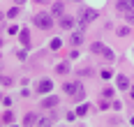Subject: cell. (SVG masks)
I'll list each match as a JSON object with an SVG mask.
<instances>
[{
  "mask_svg": "<svg viewBox=\"0 0 134 127\" xmlns=\"http://www.w3.org/2000/svg\"><path fill=\"white\" fill-rule=\"evenodd\" d=\"M58 102H60V99L53 95V97H46V99H44V102H42V106H44V109H53V106H58Z\"/></svg>",
  "mask_w": 134,
  "mask_h": 127,
  "instance_id": "cell-9",
  "label": "cell"
},
{
  "mask_svg": "<svg viewBox=\"0 0 134 127\" xmlns=\"http://www.w3.org/2000/svg\"><path fill=\"white\" fill-rule=\"evenodd\" d=\"M95 19H97V9H93V7H86V9L81 12V21H83V23L95 21Z\"/></svg>",
  "mask_w": 134,
  "mask_h": 127,
  "instance_id": "cell-4",
  "label": "cell"
},
{
  "mask_svg": "<svg viewBox=\"0 0 134 127\" xmlns=\"http://www.w3.org/2000/svg\"><path fill=\"white\" fill-rule=\"evenodd\" d=\"M127 85H130L127 76H125V74H120V76H118V88H120V90H127Z\"/></svg>",
  "mask_w": 134,
  "mask_h": 127,
  "instance_id": "cell-13",
  "label": "cell"
},
{
  "mask_svg": "<svg viewBox=\"0 0 134 127\" xmlns=\"http://www.w3.org/2000/svg\"><path fill=\"white\" fill-rule=\"evenodd\" d=\"M40 120H42V118L37 116V113L30 111V113H26V118H23V125H35V123H40Z\"/></svg>",
  "mask_w": 134,
  "mask_h": 127,
  "instance_id": "cell-8",
  "label": "cell"
},
{
  "mask_svg": "<svg viewBox=\"0 0 134 127\" xmlns=\"http://www.w3.org/2000/svg\"><path fill=\"white\" fill-rule=\"evenodd\" d=\"M76 113H79V116H86V113H88V104H81L79 109H76Z\"/></svg>",
  "mask_w": 134,
  "mask_h": 127,
  "instance_id": "cell-18",
  "label": "cell"
},
{
  "mask_svg": "<svg viewBox=\"0 0 134 127\" xmlns=\"http://www.w3.org/2000/svg\"><path fill=\"white\" fill-rule=\"evenodd\" d=\"M51 14H53V16H63V14H65V2H60V0H58V2H53Z\"/></svg>",
  "mask_w": 134,
  "mask_h": 127,
  "instance_id": "cell-7",
  "label": "cell"
},
{
  "mask_svg": "<svg viewBox=\"0 0 134 127\" xmlns=\"http://www.w3.org/2000/svg\"><path fill=\"white\" fill-rule=\"evenodd\" d=\"M132 51H134V49H132Z\"/></svg>",
  "mask_w": 134,
  "mask_h": 127,
  "instance_id": "cell-25",
  "label": "cell"
},
{
  "mask_svg": "<svg viewBox=\"0 0 134 127\" xmlns=\"http://www.w3.org/2000/svg\"><path fill=\"white\" fill-rule=\"evenodd\" d=\"M19 39H21V44H23V46H28V44H30V35H28V30H21V32H19Z\"/></svg>",
  "mask_w": 134,
  "mask_h": 127,
  "instance_id": "cell-12",
  "label": "cell"
},
{
  "mask_svg": "<svg viewBox=\"0 0 134 127\" xmlns=\"http://www.w3.org/2000/svg\"><path fill=\"white\" fill-rule=\"evenodd\" d=\"M74 2H81V0H74Z\"/></svg>",
  "mask_w": 134,
  "mask_h": 127,
  "instance_id": "cell-24",
  "label": "cell"
},
{
  "mask_svg": "<svg viewBox=\"0 0 134 127\" xmlns=\"http://www.w3.org/2000/svg\"><path fill=\"white\" fill-rule=\"evenodd\" d=\"M63 90H65V95H69V97L74 99V102H81V99L86 97V90H83L81 81H72V83H65V85H63Z\"/></svg>",
  "mask_w": 134,
  "mask_h": 127,
  "instance_id": "cell-1",
  "label": "cell"
},
{
  "mask_svg": "<svg viewBox=\"0 0 134 127\" xmlns=\"http://www.w3.org/2000/svg\"><path fill=\"white\" fill-rule=\"evenodd\" d=\"M118 14L125 19V21H130L134 23V0H118Z\"/></svg>",
  "mask_w": 134,
  "mask_h": 127,
  "instance_id": "cell-2",
  "label": "cell"
},
{
  "mask_svg": "<svg viewBox=\"0 0 134 127\" xmlns=\"http://www.w3.org/2000/svg\"><path fill=\"white\" fill-rule=\"evenodd\" d=\"M51 49H60V39H53L51 42Z\"/></svg>",
  "mask_w": 134,
  "mask_h": 127,
  "instance_id": "cell-22",
  "label": "cell"
},
{
  "mask_svg": "<svg viewBox=\"0 0 134 127\" xmlns=\"http://www.w3.org/2000/svg\"><path fill=\"white\" fill-rule=\"evenodd\" d=\"M12 120H14V113L12 111H5V113H2V123H5V125H9Z\"/></svg>",
  "mask_w": 134,
  "mask_h": 127,
  "instance_id": "cell-14",
  "label": "cell"
},
{
  "mask_svg": "<svg viewBox=\"0 0 134 127\" xmlns=\"http://www.w3.org/2000/svg\"><path fill=\"white\" fill-rule=\"evenodd\" d=\"M104 97H109V99L113 97V88H107V90H104Z\"/></svg>",
  "mask_w": 134,
  "mask_h": 127,
  "instance_id": "cell-21",
  "label": "cell"
},
{
  "mask_svg": "<svg viewBox=\"0 0 134 127\" xmlns=\"http://www.w3.org/2000/svg\"><path fill=\"white\" fill-rule=\"evenodd\" d=\"M55 72H58V74H67V72H69V67H67V62H60V65L55 67Z\"/></svg>",
  "mask_w": 134,
  "mask_h": 127,
  "instance_id": "cell-17",
  "label": "cell"
},
{
  "mask_svg": "<svg viewBox=\"0 0 134 127\" xmlns=\"http://www.w3.org/2000/svg\"><path fill=\"white\" fill-rule=\"evenodd\" d=\"M14 2H16V5H21V2H23V0H14Z\"/></svg>",
  "mask_w": 134,
  "mask_h": 127,
  "instance_id": "cell-23",
  "label": "cell"
},
{
  "mask_svg": "<svg viewBox=\"0 0 134 127\" xmlns=\"http://www.w3.org/2000/svg\"><path fill=\"white\" fill-rule=\"evenodd\" d=\"M81 42H83V35H81V32H74V35L69 37V44H72V46H79Z\"/></svg>",
  "mask_w": 134,
  "mask_h": 127,
  "instance_id": "cell-11",
  "label": "cell"
},
{
  "mask_svg": "<svg viewBox=\"0 0 134 127\" xmlns=\"http://www.w3.org/2000/svg\"><path fill=\"white\" fill-rule=\"evenodd\" d=\"M51 90H53V83H51L49 79H42L40 83H37V93H42V95H44V93H51Z\"/></svg>",
  "mask_w": 134,
  "mask_h": 127,
  "instance_id": "cell-5",
  "label": "cell"
},
{
  "mask_svg": "<svg viewBox=\"0 0 134 127\" xmlns=\"http://www.w3.org/2000/svg\"><path fill=\"white\" fill-rule=\"evenodd\" d=\"M130 32H132V30L127 28V26H122V28H118V32H116V35H118V37H127Z\"/></svg>",
  "mask_w": 134,
  "mask_h": 127,
  "instance_id": "cell-15",
  "label": "cell"
},
{
  "mask_svg": "<svg viewBox=\"0 0 134 127\" xmlns=\"http://www.w3.org/2000/svg\"><path fill=\"white\" fill-rule=\"evenodd\" d=\"M32 21H35V26L42 28V30H51L53 28V14H44V12H42V14H35Z\"/></svg>",
  "mask_w": 134,
  "mask_h": 127,
  "instance_id": "cell-3",
  "label": "cell"
},
{
  "mask_svg": "<svg viewBox=\"0 0 134 127\" xmlns=\"http://www.w3.org/2000/svg\"><path fill=\"white\" fill-rule=\"evenodd\" d=\"M104 49H107V46L102 42H93L90 44V51H93V53H104Z\"/></svg>",
  "mask_w": 134,
  "mask_h": 127,
  "instance_id": "cell-10",
  "label": "cell"
},
{
  "mask_svg": "<svg viewBox=\"0 0 134 127\" xmlns=\"http://www.w3.org/2000/svg\"><path fill=\"white\" fill-rule=\"evenodd\" d=\"M19 12H21V9H19V5H16V7H12V9L7 12V19H16V16H19Z\"/></svg>",
  "mask_w": 134,
  "mask_h": 127,
  "instance_id": "cell-16",
  "label": "cell"
},
{
  "mask_svg": "<svg viewBox=\"0 0 134 127\" xmlns=\"http://www.w3.org/2000/svg\"><path fill=\"white\" fill-rule=\"evenodd\" d=\"M111 76H113L111 70H102V79H111Z\"/></svg>",
  "mask_w": 134,
  "mask_h": 127,
  "instance_id": "cell-20",
  "label": "cell"
},
{
  "mask_svg": "<svg viewBox=\"0 0 134 127\" xmlns=\"http://www.w3.org/2000/svg\"><path fill=\"white\" fill-rule=\"evenodd\" d=\"M102 56L107 58V60H113V51H111V49H104V53H102Z\"/></svg>",
  "mask_w": 134,
  "mask_h": 127,
  "instance_id": "cell-19",
  "label": "cell"
},
{
  "mask_svg": "<svg viewBox=\"0 0 134 127\" xmlns=\"http://www.w3.org/2000/svg\"><path fill=\"white\" fill-rule=\"evenodd\" d=\"M74 23H76V21H74L72 16H60V28H63V30H72V28H74Z\"/></svg>",
  "mask_w": 134,
  "mask_h": 127,
  "instance_id": "cell-6",
  "label": "cell"
}]
</instances>
